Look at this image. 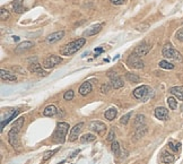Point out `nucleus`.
Wrapping results in <instances>:
<instances>
[{
	"mask_svg": "<svg viewBox=\"0 0 183 164\" xmlns=\"http://www.w3.org/2000/svg\"><path fill=\"white\" fill-rule=\"evenodd\" d=\"M86 43V39L85 38H80L78 40H75V41H71L69 43H67L66 45H63L61 49H60V53L62 56H72L74 53H76L77 51H79Z\"/></svg>",
	"mask_w": 183,
	"mask_h": 164,
	"instance_id": "nucleus-1",
	"label": "nucleus"
},
{
	"mask_svg": "<svg viewBox=\"0 0 183 164\" xmlns=\"http://www.w3.org/2000/svg\"><path fill=\"white\" fill-rule=\"evenodd\" d=\"M69 130V124L67 122H59L57 124V128L53 132V142L58 144H63L66 140L67 132Z\"/></svg>",
	"mask_w": 183,
	"mask_h": 164,
	"instance_id": "nucleus-2",
	"label": "nucleus"
},
{
	"mask_svg": "<svg viewBox=\"0 0 183 164\" xmlns=\"http://www.w3.org/2000/svg\"><path fill=\"white\" fill-rule=\"evenodd\" d=\"M162 53L166 59H171V60H174V61H182L181 53L178 50H175L174 48H172L171 44H166L164 46Z\"/></svg>",
	"mask_w": 183,
	"mask_h": 164,
	"instance_id": "nucleus-3",
	"label": "nucleus"
},
{
	"mask_svg": "<svg viewBox=\"0 0 183 164\" xmlns=\"http://www.w3.org/2000/svg\"><path fill=\"white\" fill-rule=\"evenodd\" d=\"M149 93H150V88L147 85H141L132 92L134 96L137 100H144V101L149 97Z\"/></svg>",
	"mask_w": 183,
	"mask_h": 164,
	"instance_id": "nucleus-4",
	"label": "nucleus"
},
{
	"mask_svg": "<svg viewBox=\"0 0 183 164\" xmlns=\"http://www.w3.org/2000/svg\"><path fill=\"white\" fill-rule=\"evenodd\" d=\"M61 61H62V59H61L59 56H54V54H52V56L46 57L45 59L43 60L42 66H43L44 68H46V69H49V68H53V67L58 66L59 63H61Z\"/></svg>",
	"mask_w": 183,
	"mask_h": 164,
	"instance_id": "nucleus-5",
	"label": "nucleus"
},
{
	"mask_svg": "<svg viewBox=\"0 0 183 164\" xmlns=\"http://www.w3.org/2000/svg\"><path fill=\"white\" fill-rule=\"evenodd\" d=\"M107 76H109V78H110V81H111V86H112V88H114V89H119V88L123 87L124 83H123V81L121 79V77H120L117 73L109 71Z\"/></svg>",
	"mask_w": 183,
	"mask_h": 164,
	"instance_id": "nucleus-6",
	"label": "nucleus"
},
{
	"mask_svg": "<svg viewBox=\"0 0 183 164\" xmlns=\"http://www.w3.org/2000/svg\"><path fill=\"white\" fill-rule=\"evenodd\" d=\"M127 63H128L129 67L135 68V69H141V68H144V66H145V63H144V61L141 60V58L137 57V56L134 54V53H132L131 56H129V58H128V60H127Z\"/></svg>",
	"mask_w": 183,
	"mask_h": 164,
	"instance_id": "nucleus-7",
	"label": "nucleus"
},
{
	"mask_svg": "<svg viewBox=\"0 0 183 164\" xmlns=\"http://www.w3.org/2000/svg\"><path fill=\"white\" fill-rule=\"evenodd\" d=\"M150 45L149 44H147V43H141L140 45H138L135 48V50H134V54H136L137 57L139 58H141V57H144V56H146L149 51H150Z\"/></svg>",
	"mask_w": 183,
	"mask_h": 164,
	"instance_id": "nucleus-8",
	"label": "nucleus"
},
{
	"mask_svg": "<svg viewBox=\"0 0 183 164\" xmlns=\"http://www.w3.org/2000/svg\"><path fill=\"white\" fill-rule=\"evenodd\" d=\"M19 132L18 131H15L13 129H10V131L8 132V139H9V143L11 144V146L14 147H19L20 146V143H19Z\"/></svg>",
	"mask_w": 183,
	"mask_h": 164,
	"instance_id": "nucleus-9",
	"label": "nucleus"
},
{
	"mask_svg": "<svg viewBox=\"0 0 183 164\" xmlns=\"http://www.w3.org/2000/svg\"><path fill=\"white\" fill-rule=\"evenodd\" d=\"M83 127H84V123L79 122L77 123L74 128H71V131H70V135H69V142H75L78 138V136H79Z\"/></svg>",
	"mask_w": 183,
	"mask_h": 164,
	"instance_id": "nucleus-10",
	"label": "nucleus"
},
{
	"mask_svg": "<svg viewBox=\"0 0 183 164\" xmlns=\"http://www.w3.org/2000/svg\"><path fill=\"white\" fill-rule=\"evenodd\" d=\"M65 35V32L63 31H58V32H54V33H51L47 38H46V42L49 44H53L55 42L60 41Z\"/></svg>",
	"mask_w": 183,
	"mask_h": 164,
	"instance_id": "nucleus-11",
	"label": "nucleus"
},
{
	"mask_svg": "<svg viewBox=\"0 0 183 164\" xmlns=\"http://www.w3.org/2000/svg\"><path fill=\"white\" fill-rule=\"evenodd\" d=\"M155 117H156L157 119H159V120L165 121V120H167V118H169V110L165 109V108H163V106L156 108V109H155Z\"/></svg>",
	"mask_w": 183,
	"mask_h": 164,
	"instance_id": "nucleus-12",
	"label": "nucleus"
},
{
	"mask_svg": "<svg viewBox=\"0 0 183 164\" xmlns=\"http://www.w3.org/2000/svg\"><path fill=\"white\" fill-rule=\"evenodd\" d=\"M90 129L96 131L97 134H103L106 130V126L101 121H92L90 123Z\"/></svg>",
	"mask_w": 183,
	"mask_h": 164,
	"instance_id": "nucleus-13",
	"label": "nucleus"
},
{
	"mask_svg": "<svg viewBox=\"0 0 183 164\" xmlns=\"http://www.w3.org/2000/svg\"><path fill=\"white\" fill-rule=\"evenodd\" d=\"M102 27H103V24H97V25H94V26H92L91 28H88L87 31H85L84 32V36H93V35H96L97 33H99L101 32V30H102Z\"/></svg>",
	"mask_w": 183,
	"mask_h": 164,
	"instance_id": "nucleus-14",
	"label": "nucleus"
},
{
	"mask_svg": "<svg viewBox=\"0 0 183 164\" xmlns=\"http://www.w3.org/2000/svg\"><path fill=\"white\" fill-rule=\"evenodd\" d=\"M33 46H34V43H33V42L24 41L18 44V46L16 48L15 51H16L17 53H19V52H24V51H26V50H30V49H32Z\"/></svg>",
	"mask_w": 183,
	"mask_h": 164,
	"instance_id": "nucleus-15",
	"label": "nucleus"
},
{
	"mask_svg": "<svg viewBox=\"0 0 183 164\" xmlns=\"http://www.w3.org/2000/svg\"><path fill=\"white\" fill-rule=\"evenodd\" d=\"M0 76H1V79H2V81L15 82V81L17 79V77H16L14 74H11V73H9V71H6V70H3V69L0 70Z\"/></svg>",
	"mask_w": 183,
	"mask_h": 164,
	"instance_id": "nucleus-16",
	"label": "nucleus"
},
{
	"mask_svg": "<svg viewBox=\"0 0 183 164\" xmlns=\"http://www.w3.org/2000/svg\"><path fill=\"white\" fill-rule=\"evenodd\" d=\"M170 93L176 96L179 100L183 101V86H174L170 88Z\"/></svg>",
	"mask_w": 183,
	"mask_h": 164,
	"instance_id": "nucleus-17",
	"label": "nucleus"
},
{
	"mask_svg": "<svg viewBox=\"0 0 183 164\" xmlns=\"http://www.w3.org/2000/svg\"><path fill=\"white\" fill-rule=\"evenodd\" d=\"M30 70H31L32 73H35V74H39V75H42V76H45L46 75V73L43 70L42 66H41L39 62L32 63V65L30 66Z\"/></svg>",
	"mask_w": 183,
	"mask_h": 164,
	"instance_id": "nucleus-18",
	"label": "nucleus"
},
{
	"mask_svg": "<svg viewBox=\"0 0 183 164\" xmlns=\"http://www.w3.org/2000/svg\"><path fill=\"white\" fill-rule=\"evenodd\" d=\"M92 92V84L90 82H84L82 84V86L79 87V93L82 94V95H87V94H90Z\"/></svg>",
	"mask_w": 183,
	"mask_h": 164,
	"instance_id": "nucleus-19",
	"label": "nucleus"
},
{
	"mask_svg": "<svg viewBox=\"0 0 183 164\" xmlns=\"http://www.w3.org/2000/svg\"><path fill=\"white\" fill-rule=\"evenodd\" d=\"M11 7H13L14 11H16L18 14H22L24 11V7H23V1L22 0H15L11 3Z\"/></svg>",
	"mask_w": 183,
	"mask_h": 164,
	"instance_id": "nucleus-20",
	"label": "nucleus"
},
{
	"mask_svg": "<svg viewBox=\"0 0 183 164\" xmlns=\"http://www.w3.org/2000/svg\"><path fill=\"white\" fill-rule=\"evenodd\" d=\"M58 113V110H57V108L54 106V105H49V106H46L45 109H44V111H43V114L45 116V117H53V116H55Z\"/></svg>",
	"mask_w": 183,
	"mask_h": 164,
	"instance_id": "nucleus-21",
	"label": "nucleus"
},
{
	"mask_svg": "<svg viewBox=\"0 0 183 164\" xmlns=\"http://www.w3.org/2000/svg\"><path fill=\"white\" fill-rule=\"evenodd\" d=\"M24 122H25V118L24 117H22V118H18L14 124H13V127H11V129L13 130H15V131H20V129L23 128V126H24Z\"/></svg>",
	"mask_w": 183,
	"mask_h": 164,
	"instance_id": "nucleus-22",
	"label": "nucleus"
},
{
	"mask_svg": "<svg viewBox=\"0 0 183 164\" xmlns=\"http://www.w3.org/2000/svg\"><path fill=\"white\" fill-rule=\"evenodd\" d=\"M117 114H118V111L115 110V109H109L106 112H105V118L107 119V120H110V121H112L115 117H117Z\"/></svg>",
	"mask_w": 183,
	"mask_h": 164,
	"instance_id": "nucleus-23",
	"label": "nucleus"
},
{
	"mask_svg": "<svg viewBox=\"0 0 183 164\" xmlns=\"http://www.w3.org/2000/svg\"><path fill=\"white\" fill-rule=\"evenodd\" d=\"M162 161L164 162V163H173L174 162V156L173 155H171L170 153H167V152H164L163 153V155H162Z\"/></svg>",
	"mask_w": 183,
	"mask_h": 164,
	"instance_id": "nucleus-24",
	"label": "nucleus"
},
{
	"mask_svg": "<svg viewBox=\"0 0 183 164\" xmlns=\"http://www.w3.org/2000/svg\"><path fill=\"white\" fill-rule=\"evenodd\" d=\"M18 113H19V111H18V110H16V111H14V112L10 114V117H9V118H8L6 121H1V130L5 128V126H6L7 123H9L11 120H13V119H15V118L17 117V114H18Z\"/></svg>",
	"mask_w": 183,
	"mask_h": 164,
	"instance_id": "nucleus-25",
	"label": "nucleus"
},
{
	"mask_svg": "<svg viewBox=\"0 0 183 164\" xmlns=\"http://www.w3.org/2000/svg\"><path fill=\"white\" fill-rule=\"evenodd\" d=\"M95 139H96V137L94 135H92V134H86L83 137H80L82 143H90V142H94Z\"/></svg>",
	"mask_w": 183,
	"mask_h": 164,
	"instance_id": "nucleus-26",
	"label": "nucleus"
},
{
	"mask_svg": "<svg viewBox=\"0 0 183 164\" xmlns=\"http://www.w3.org/2000/svg\"><path fill=\"white\" fill-rule=\"evenodd\" d=\"M159 67L161 68H163V69H169V70H171V69H174V65H172V63H170L169 61H166V60H162V61H159Z\"/></svg>",
	"mask_w": 183,
	"mask_h": 164,
	"instance_id": "nucleus-27",
	"label": "nucleus"
},
{
	"mask_svg": "<svg viewBox=\"0 0 183 164\" xmlns=\"http://www.w3.org/2000/svg\"><path fill=\"white\" fill-rule=\"evenodd\" d=\"M135 124L136 127H141V126H145V116L142 114H138L136 117V120H135Z\"/></svg>",
	"mask_w": 183,
	"mask_h": 164,
	"instance_id": "nucleus-28",
	"label": "nucleus"
},
{
	"mask_svg": "<svg viewBox=\"0 0 183 164\" xmlns=\"http://www.w3.org/2000/svg\"><path fill=\"white\" fill-rule=\"evenodd\" d=\"M111 149L114 153V155H120V145L118 142H112L111 144Z\"/></svg>",
	"mask_w": 183,
	"mask_h": 164,
	"instance_id": "nucleus-29",
	"label": "nucleus"
},
{
	"mask_svg": "<svg viewBox=\"0 0 183 164\" xmlns=\"http://www.w3.org/2000/svg\"><path fill=\"white\" fill-rule=\"evenodd\" d=\"M60 148L58 147V148H55V149H53V151H49V152H46L45 154H44V156H43V159H42V162H45V161H47L50 157H52L58 151H59Z\"/></svg>",
	"mask_w": 183,
	"mask_h": 164,
	"instance_id": "nucleus-30",
	"label": "nucleus"
},
{
	"mask_svg": "<svg viewBox=\"0 0 183 164\" xmlns=\"http://www.w3.org/2000/svg\"><path fill=\"white\" fill-rule=\"evenodd\" d=\"M167 103H169V106L172 110H176L178 109V101L174 97H169L167 99Z\"/></svg>",
	"mask_w": 183,
	"mask_h": 164,
	"instance_id": "nucleus-31",
	"label": "nucleus"
},
{
	"mask_svg": "<svg viewBox=\"0 0 183 164\" xmlns=\"http://www.w3.org/2000/svg\"><path fill=\"white\" fill-rule=\"evenodd\" d=\"M148 131V128H147V126H141V127H138L137 128V131H136V135H137V137H142L146 132Z\"/></svg>",
	"mask_w": 183,
	"mask_h": 164,
	"instance_id": "nucleus-32",
	"label": "nucleus"
},
{
	"mask_svg": "<svg viewBox=\"0 0 183 164\" xmlns=\"http://www.w3.org/2000/svg\"><path fill=\"white\" fill-rule=\"evenodd\" d=\"M127 79L129 81V82L131 83H139L140 82V78L138 77L137 75H135V74H131V73H129V74H127Z\"/></svg>",
	"mask_w": 183,
	"mask_h": 164,
	"instance_id": "nucleus-33",
	"label": "nucleus"
},
{
	"mask_svg": "<svg viewBox=\"0 0 183 164\" xmlns=\"http://www.w3.org/2000/svg\"><path fill=\"white\" fill-rule=\"evenodd\" d=\"M9 16H10L9 11L7 9H5V8H1V10H0V18H1V20H7L9 18Z\"/></svg>",
	"mask_w": 183,
	"mask_h": 164,
	"instance_id": "nucleus-34",
	"label": "nucleus"
},
{
	"mask_svg": "<svg viewBox=\"0 0 183 164\" xmlns=\"http://www.w3.org/2000/svg\"><path fill=\"white\" fill-rule=\"evenodd\" d=\"M63 99H65L66 101H70V100H72V99H74V91H72V89L67 91V92L63 94Z\"/></svg>",
	"mask_w": 183,
	"mask_h": 164,
	"instance_id": "nucleus-35",
	"label": "nucleus"
},
{
	"mask_svg": "<svg viewBox=\"0 0 183 164\" xmlns=\"http://www.w3.org/2000/svg\"><path fill=\"white\" fill-rule=\"evenodd\" d=\"M131 114H132V113H131V112H129V113H127L126 116H123V117L120 119V122L122 123V124H127L128 121H129V119L131 118Z\"/></svg>",
	"mask_w": 183,
	"mask_h": 164,
	"instance_id": "nucleus-36",
	"label": "nucleus"
},
{
	"mask_svg": "<svg viewBox=\"0 0 183 164\" xmlns=\"http://www.w3.org/2000/svg\"><path fill=\"white\" fill-rule=\"evenodd\" d=\"M111 87H112V86H110L109 84H103V85L101 86V92H102L103 94H106V93H109V92H110Z\"/></svg>",
	"mask_w": 183,
	"mask_h": 164,
	"instance_id": "nucleus-37",
	"label": "nucleus"
},
{
	"mask_svg": "<svg viewBox=\"0 0 183 164\" xmlns=\"http://www.w3.org/2000/svg\"><path fill=\"white\" fill-rule=\"evenodd\" d=\"M176 39H178L179 41L183 42V27H181V28L176 32Z\"/></svg>",
	"mask_w": 183,
	"mask_h": 164,
	"instance_id": "nucleus-38",
	"label": "nucleus"
},
{
	"mask_svg": "<svg viewBox=\"0 0 183 164\" xmlns=\"http://www.w3.org/2000/svg\"><path fill=\"white\" fill-rule=\"evenodd\" d=\"M114 138H115V132H114V130H111L109 136H107V140L109 142H114Z\"/></svg>",
	"mask_w": 183,
	"mask_h": 164,
	"instance_id": "nucleus-39",
	"label": "nucleus"
},
{
	"mask_svg": "<svg viewBox=\"0 0 183 164\" xmlns=\"http://www.w3.org/2000/svg\"><path fill=\"white\" fill-rule=\"evenodd\" d=\"M113 5H117V6H120V5H123L126 0H110Z\"/></svg>",
	"mask_w": 183,
	"mask_h": 164,
	"instance_id": "nucleus-40",
	"label": "nucleus"
},
{
	"mask_svg": "<svg viewBox=\"0 0 183 164\" xmlns=\"http://www.w3.org/2000/svg\"><path fill=\"white\" fill-rule=\"evenodd\" d=\"M103 51H104V50H103L102 48H97V49H95V53H96V57H97V56H98V54H99L101 52H103Z\"/></svg>",
	"mask_w": 183,
	"mask_h": 164,
	"instance_id": "nucleus-41",
	"label": "nucleus"
},
{
	"mask_svg": "<svg viewBox=\"0 0 183 164\" xmlns=\"http://www.w3.org/2000/svg\"><path fill=\"white\" fill-rule=\"evenodd\" d=\"M169 146H170V148H171V149H173V151L175 152V146L173 145V143H172V142H169Z\"/></svg>",
	"mask_w": 183,
	"mask_h": 164,
	"instance_id": "nucleus-42",
	"label": "nucleus"
},
{
	"mask_svg": "<svg viewBox=\"0 0 183 164\" xmlns=\"http://www.w3.org/2000/svg\"><path fill=\"white\" fill-rule=\"evenodd\" d=\"M180 148H181V144H180V143H178V144L175 145V152H179V151H180Z\"/></svg>",
	"mask_w": 183,
	"mask_h": 164,
	"instance_id": "nucleus-43",
	"label": "nucleus"
},
{
	"mask_svg": "<svg viewBox=\"0 0 183 164\" xmlns=\"http://www.w3.org/2000/svg\"><path fill=\"white\" fill-rule=\"evenodd\" d=\"M78 153H79V149H77V151H76V152H75V153H74V154L71 155V157H75V156H76V155H77Z\"/></svg>",
	"mask_w": 183,
	"mask_h": 164,
	"instance_id": "nucleus-44",
	"label": "nucleus"
},
{
	"mask_svg": "<svg viewBox=\"0 0 183 164\" xmlns=\"http://www.w3.org/2000/svg\"><path fill=\"white\" fill-rule=\"evenodd\" d=\"M13 39H14V41H18V40H19L18 36H13Z\"/></svg>",
	"mask_w": 183,
	"mask_h": 164,
	"instance_id": "nucleus-45",
	"label": "nucleus"
},
{
	"mask_svg": "<svg viewBox=\"0 0 183 164\" xmlns=\"http://www.w3.org/2000/svg\"><path fill=\"white\" fill-rule=\"evenodd\" d=\"M181 110H182V113H183V105L181 106Z\"/></svg>",
	"mask_w": 183,
	"mask_h": 164,
	"instance_id": "nucleus-46",
	"label": "nucleus"
}]
</instances>
